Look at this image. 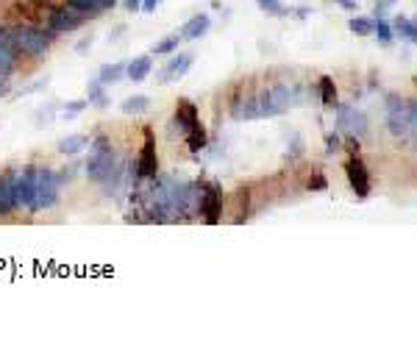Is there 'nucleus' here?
Segmentation results:
<instances>
[{
  "mask_svg": "<svg viewBox=\"0 0 417 342\" xmlns=\"http://www.w3.org/2000/svg\"><path fill=\"white\" fill-rule=\"evenodd\" d=\"M184 139H186V147H189L192 153L203 150V147H206V139H208V136H206V128H203V123L197 120V123H195V125H192V128L184 134Z\"/></svg>",
  "mask_w": 417,
  "mask_h": 342,
  "instance_id": "nucleus-21",
  "label": "nucleus"
},
{
  "mask_svg": "<svg viewBox=\"0 0 417 342\" xmlns=\"http://www.w3.org/2000/svg\"><path fill=\"white\" fill-rule=\"evenodd\" d=\"M256 6L270 17H284L287 15V6L281 3V0H256Z\"/></svg>",
  "mask_w": 417,
  "mask_h": 342,
  "instance_id": "nucleus-26",
  "label": "nucleus"
},
{
  "mask_svg": "<svg viewBox=\"0 0 417 342\" xmlns=\"http://www.w3.org/2000/svg\"><path fill=\"white\" fill-rule=\"evenodd\" d=\"M320 98H323V106H328V109H337V106H339V100H337V87H334V81H331L328 75L320 78Z\"/></svg>",
  "mask_w": 417,
  "mask_h": 342,
  "instance_id": "nucleus-25",
  "label": "nucleus"
},
{
  "mask_svg": "<svg viewBox=\"0 0 417 342\" xmlns=\"http://www.w3.org/2000/svg\"><path fill=\"white\" fill-rule=\"evenodd\" d=\"M339 145H342V142H339V136H337V134H328V136H326V150H328V153H337V150H339Z\"/></svg>",
  "mask_w": 417,
  "mask_h": 342,
  "instance_id": "nucleus-32",
  "label": "nucleus"
},
{
  "mask_svg": "<svg viewBox=\"0 0 417 342\" xmlns=\"http://www.w3.org/2000/svg\"><path fill=\"white\" fill-rule=\"evenodd\" d=\"M84 147H89V139L84 134H67L59 139V153H64V156H76Z\"/></svg>",
  "mask_w": 417,
  "mask_h": 342,
  "instance_id": "nucleus-19",
  "label": "nucleus"
},
{
  "mask_svg": "<svg viewBox=\"0 0 417 342\" xmlns=\"http://www.w3.org/2000/svg\"><path fill=\"white\" fill-rule=\"evenodd\" d=\"M208 28H212V17L200 12V15H195V17H189V20L184 23V28H181V39H189V42L203 39V37L208 34Z\"/></svg>",
  "mask_w": 417,
  "mask_h": 342,
  "instance_id": "nucleus-13",
  "label": "nucleus"
},
{
  "mask_svg": "<svg viewBox=\"0 0 417 342\" xmlns=\"http://www.w3.org/2000/svg\"><path fill=\"white\" fill-rule=\"evenodd\" d=\"M139 6H142V0H125V9H128V12H134V15L139 12Z\"/></svg>",
  "mask_w": 417,
  "mask_h": 342,
  "instance_id": "nucleus-35",
  "label": "nucleus"
},
{
  "mask_svg": "<svg viewBox=\"0 0 417 342\" xmlns=\"http://www.w3.org/2000/svg\"><path fill=\"white\" fill-rule=\"evenodd\" d=\"M373 31L378 34V42H381V45H389V42H392V28H389V23H387L384 17H375V20H373Z\"/></svg>",
  "mask_w": 417,
  "mask_h": 342,
  "instance_id": "nucleus-27",
  "label": "nucleus"
},
{
  "mask_svg": "<svg viewBox=\"0 0 417 342\" xmlns=\"http://www.w3.org/2000/svg\"><path fill=\"white\" fill-rule=\"evenodd\" d=\"M339 6H345V9H356V0H337Z\"/></svg>",
  "mask_w": 417,
  "mask_h": 342,
  "instance_id": "nucleus-37",
  "label": "nucleus"
},
{
  "mask_svg": "<svg viewBox=\"0 0 417 342\" xmlns=\"http://www.w3.org/2000/svg\"><path fill=\"white\" fill-rule=\"evenodd\" d=\"M59 204V176L51 167H34V212H48Z\"/></svg>",
  "mask_w": 417,
  "mask_h": 342,
  "instance_id": "nucleus-3",
  "label": "nucleus"
},
{
  "mask_svg": "<svg viewBox=\"0 0 417 342\" xmlns=\"http://www.w3.org/2000/svg\"><path fill=\"white\" fill-rule=\"evenodd\" d=\"M200 215L208 226L220 223L223 215V187L218 181H206L200 184Z\"/></svg>",
  "mask_w": 417,
  "mask_h": 342,
  "instance_id": "nucleus-6",
  "label": "nucleus"
},
{
  "mask_svg": "<svg viewBox=\"0 0 417 342\" xmlns=\"http://www.w3.org/2000/svg\"><path fill=\"white\" fill-rule=\"evenodd\" d=\"M309 187H314V190H326V179H323V176H314V181H309Z\"/></svg>",
  "mask_w": 417,
  "mask_h": 342,
  "instance_id": "nucleus-36",
  "label": "nucleus"
},
{
  "mask_svg": "<svg viewBox=\"0 0 417 342\" xmlns=\"http://www.w3.org/2000/svg\"><path fill=\"white\" fill-rule=\"evenodd\" d=\"M136 176L148 179V181H153L159 176V153H156V139H153L150 128H145V145L136 156Z\"/></svg>",
  "mask_w": 417,
  "mask_h": 342,
  "instance_id": "nucleus-7",
  "label": "nucleus"
},
{
  "mask_svg": "<svg viewBox=\"0 0 417 342\" xmlns=\"http://www.w3.org/2000/svg\"><path fill=\"white\" fill-rule=\"evenodd\" d=\"M337 125L342 131H348L351 136H364L367 134V117H364V111H359L356 106H348V103L337 106Z\"/></svg>",
  "mask_w": 417,
  "mask_h": 342,
  "instance_id": "nucleus-8",
  "label": "nucleus"
},
{
  "mask_svg": "<svg viewBox=\"0 0 417 342\" xmlns=\"http://www.w3.org/2000/svg\"><path fill=\"white\" fill-rule=\"evenodd\" d=\"M87 106H89V100H70V103H64V106L59 109V114H62V117H76V114H81Z\"/></svg>",
  "mask_w": 417,
  "mask_h": 342,
  "instance_id": "nucleus-29",
  "label": "nucleus"
},
{
  "mask_svg": "<svg viewBox=\"0 0 417 342\" xmlns=\"http://www.w3.org/2000/svg\"><path fill=\"white\" fill-rule=\"evenodd\" d=\"M348 28H351L353 34H359V37L373 34V23H370V20H364V17H353V20L348 23Z\"/></svg>",
  "mask_w": 417,
  "mask_h": 342,
  "instance_id": "nucleus-28",
  "label": "nucleus"
},
{
  "mask_svg": "<svg viewBox=\"0 0 417 342\" xmlns=\"http://www.w3.org/2000/svg\"><path fill=\"white\" fill-rule=\"evenodd\" d=\"M120 109H123L125 114H145V111L150 109V98H148V95H131V98H125V100L120 103Z\"/></svg>",
  "mask_w": 417,
  "mask_h": 342,
  "instance_id": "nucleus-22",
  "label": "nucleus"
},
{
  "mask_svg": "<svg viewBox=\"0 0 417 342\" xmlns=\"http://www.w3.org/2000/svg\"><path fill=\"white\" fill-rule=\"evenodd\" d=\"M12 42H15V51H20V53H26V56L39 59V56H45V53H48V48H51V42H53V37H51V34H45V31H39V28L23 26V28L12 31Z\"/></svg>",
  "mask_w": 417,
  "mask_h": 342,
  "instance_id": "nucleus-4",
  "label": "nucleus"
},
{
  "mask_svg": "<svg viewBox=\"0 0 417 342\" xmlns=\"http://www.w3.org/2000/svg\"><path fill=\"white\" fill-rule=\"evenodd\" d=\"M197 120H200L197 106L192 100H178V106H175V125H181V131L186 134Z\"/></svg>",
  "mask_w": 417,
  "mask_h": 342,
  "instance_id": "nucleus-16",
  "label": "nucleus"
},
{
  "mask_svg": "<svg viewBox=\"0 0 417 342\" xmlns=\"http://www.w3.org/2000/svg\"><path fill=\"white\" fill-rule=\"evenodd\" d=\"M150 70H153V59L145 53V56H136V59H131L125 64V78L134 81V84H139V81H145L150 75Z\"/></svg>",
  "mask_w": 417,
  "mask_h": 342,
  "instance_id": "nucleus-14",
  "label": "nucleus"
},
{
  "mask_svg": "<svg viewBox=\"0 0 417 342\" xmlns=\"http://www.w3.org/2000/svg\"><path fill=\"white\" fill-rule=\"evenodd\" d=\"M15 204L17 209L34 212V167H26L20 176H15Z\"/></svg>",
  "mask_w": 417,
  "mask_h": 342,
  "instance_id": "nucleus-10",
  "label": "nucleus"
},
{
  "mask_svg": "<svg viewBox=\"0 0 417 342\" xmlns=\"http://www.w3.org/2000/svg\"><path fill=\"white\" fill-rule=\"evenodd\" d=\"M87 15L73 9V6H62L51 15V34H70V31H78L84 26Z\"/></svg>",
  "mask_w": 417,
  "mask_h": 342,
  "instance_id": "nucleus-9",
  "label": "nucleus"
},
{
  "mask_svg": "<svg viewBox=\"0 0 417 342\" xmlns=\"http://www.w3.org/2000/svg\"><path fill=\"white\" fill-rule=\"evenodd\" d=\"M409 125H411V106L409 100H400L395 95L387 98V128L395 139H409Z\"/></svg>",
  "mask_w": 417,
  "mask_h": 342,
  "instance_id": "nucleus-5",
  "label": "nucleus"
},
{
  "mask_svg": "<svg viewBox=\"0 0 417 342\" xmlns=\"http://www.w3.org/2000/svg\"><path fill=\"white\" fill-rule=\"evenodd\" d=\"M295 100H298V89H295V87H290V84H278V87H270V89L259 92V95H256L259 120L284 114L290 106H295Z\"/></svg>",
  "mask_w": 417,
  "mask_h": 342,
  "instance_id": "nucleus-2",
  "label": "nucleus"
},
{
  "mask_svg": "<svg viewBox=\"0 0 417 342\" xmlns=\"http://www.w3.org/2000/svg\"><path fill=\"white\" fill-rule=\"evenodd\" d=\"M89 45H92V39H84V42H81V45H78V48H76V51H78V53H84V51H87V48H89Z\"/></svg>",
  "mask_w": 417,
  "mask_h": 342,
  "instance_id": "nucleus-38",
  "label": "nucleus"
},
{
  "mask_svg": "<svg viewBox=\"0 0 417 342\" xmlns=\"http://www.w3.org/2000/svg\"><path fill=\"white\" fill-rule=\"evenodd\" d=\"M123 78H125V64H120V62H114V64H103V67H100V73H98V81H100L103 87L120 84Z\"/></svg>",
  "mask_w": 417,
  "mask_h": 342,
  "instance_id": "nucleus-20",
  "label": "nucleus"
},
{
  "mask_svg": "<svg viewBox=\"0 0 417 342\" xmlns=\"http://www.w3.org/2000/svg\"><path fill=\"white\" fill-rule=\"evenodd\" d=\"M6 95H12V81H9V75H0V98H6Z\"/></svg>",
  "mask_w": 417,
  "mask_h": 342,
  "instance_id": "nucleus-34",
  "label": "nucleus"
},
{
  "mask_svg": "<svg viewBox=\"0 0 417 342\" xmlns=\"http://www.w3.org/2000/svg\"><path fill=\"white\" fill-rule=\"evenodd\" d=\"M114 3H117V0H67V6H73V9L84 12L87 17H98L100 12L114 9Z\"/></svg>",
  "mask_w": 417,
  "mask_h": 342,
  "instance_id": "nucleus-17",
  "label": "nucleus"
},
{
  "mask_svg": "<svg viewBox=\"0 0 417 342\" xmlns=\"http://www.w3.org/2000/svg\"><path fill=\"white\" fill-rule=\"evenodd\" d=\"M87 95H89V103L92 106H98V109H106L109 106V95H106V87L95 78V81H89L87 84Z\"/></svg>",
  "mask_w": 417,
  "mask_h": 342,
  "instance_id": "nucleus-23",
  "label": "nucleus"
},
{
  "mask_svg": "<svg viewBox=\"0 0 417 342\" xmlns=\"http://www.w3.org/2000/svg\"><path fill=\"white\" fill-rule=\"evenodd\" d=\"M178 45H181V34H170V37L159 39V42L150 48V53H156V56H172V53L178 51Z\"/></svg>",
  "mask_w": 417,
  "mask_h": 342,
  "instance_id": "nucleus-24",
  "label": "nucleus"
},
{
  "mask_svg": "<svg viewBox=\"0 0 417 342\" xmlns=\"http://www.w3.org/2000/svg\"><path fill=\"white\" fill-rule=\"evenodd\" d=\"M17 59H15V42H12V34L0 31V75H9L15 70Z\"/></svg>",
  "mask_w": 417,
  "mask_h": 342,
  "instance_id": "nucleus-15",
  "label": "nucleus"
},
{
  "mask_svg": "<svg viewBox=\"0 0 417 342\" xmlns=\"http://www.w3.org/2000/svg\"><path fill=\"white\" fill-rule=\"evenodd\" d=\"M409 106H411V125H409V139H411V145L417 147V100H409Z\"/></svg>",
  "mask_w": 417,
  "mask_h": 342,
  "instance_id": "nucleus-31",
  "label": "nucleus"
},
{
  "mask_svg": "<svg viewBox=\"0 0 417 342\" xmlns=\"http://www.w3.org/2000/svg\"><path fill=\"white\" fill-rule=\"evenodd\" d=\"M159 6H161V0H142V6H139V9H142L145 15H153Z\"/></svg>",
  "mask_w": 417,
  "mask_h": 342,
  "instance_id": "nucleus-33",
  "label": "nucleus"
},
{
  "mask_svg": "<svg viewBox=\"0 0 417 342\" xmlns=\"http://www.w3.org/2000/svg\"><path fill=\"white\" fill-rule=\"evenodd\" d=\"M15 176H3L0 179V215H9L15 212Z\"/></svg>",
  "mask_w": 417,
  "mask_h": 342,
  "instance_id": "nucleus-18",
  "label": "nucleus"
},
{
  "mask_svg": "<svg viewBox=\"0 0 417 342\" xmlns=\"http://www.w3.org/2000/svg\"><path fill=\"white\" fill-rule=\"evenodd\" d=\"M395 28H398V31H400V34H403L409 42H414V23H411V20H406V17H398V20H395Z\"/></svg>",
  "mask_w": 417,
  "mask_h": 342,
  "instance_id": "nucleus-30",
  "label": "nucleus"
},
{
  "mask_svg": "<svg viewBox=\"0 0 417 342\" xmlns=\"http://www.w3.org/2000/svg\"><path fill=\"white\" fill-rule=\"evenodd\" d=\"M89 159H87V176L98 184H106L117 167V159H114V150H112V142L106 136H95L89 142Z\"/></svg>",
  "mask_w": 417,
  "mask_h": 342,
  "instance_id": "nucleus-1",
  "label": "nucleus"
},
{
  "mask_svg": "<svg viewBox=\"0 0 417 342\" xmlns=\"http://www.w3.org/2000/svg\"><path fill=\"white\" fill-rule=\"evenodd\" d=\"M192 62H195L192 53H172V59L159 70V84H172V81H178V78H184V75L189 73Z\"/></svg>",
  "mask_w": 417,
  "mask_h": 342,
  "instance_id": "nucleus-11",
  "label": "nucleus"
},
{
  "mask_svg": "<svg viewBox=\"0 0 417 342\" xmlns=\"http://www.w3.org/2000/svg\"><path fill=\"white\" fill-rule=\"evenodd\" d=\"M387 6H395V0H378V9H387Z\"/></svg>",
  "mask_w": 417,
  "mask_h": 342,
  "instance_id": "nucleus-39",
  "label": "nucleus"
},
{
  "mask_svg": "<svg viewBox=\"0 0 417 342\" xmlns=\"http://www.w3.org/2000/svg\"><path fill=\"white\" fill-rule=\"evenodd\" d=\"M345 170H348V181H351L353 192H356L359 198H367V195H370V176H367L364 161H362L359 156H351L348 164H345Z\"/></svg>",
  "mask_w": 417,
  "mask_h": 342,
  "instance_id": "nucleus-12",
  "label": "nucleus"
},
{
  "mask_svg": "<svg viewBox=\"0 0 417 342\" xmlns=\"http://www.w3.org/2000/svg\"><path fill=\"white\" fill-rule=\"evenodd\" d=\"M414 42H417V20H414Z\"/></svg>",
  "mask_w": 417,
  "mask_h": 342,
  "instance_id": "nucleus-40",
  "label": "nucleus"
}]
</instances>
